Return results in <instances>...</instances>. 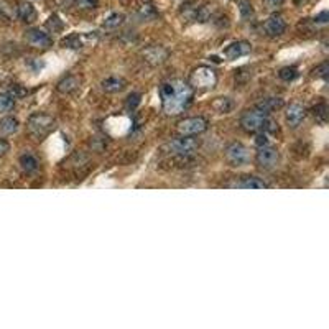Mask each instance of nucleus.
Instances as JSON below:
<instances>
[{
    "label": "nucleus",
    "instance_id": "obj_1",
    "mask_svg": "<svg viewBox=\"0 0 329 329\" xmlns=\"http://www.w3.org/2000/svg\"><path fill=\"white\" fill-rule=\"evenodd\" d=\"M160 95L161 102H163V111L166 114H179L188 107L191 97H193V91L184 81L175 79L161 84Z\"/></svg>",
    "mask_w": 329,
    "mask_h": 329
},
{
    "label": "nucleus",
    "instance_id": "obj_2",
    "mask_svg": "<svg viewBox=\"0 0 329 329\" xmlns=\"http://www.w3.org/2000/svg\"><path fill=\"white\" fill-rule=\"evenodd\" d=\"M277 122L272 121L270 117H268L267 112H263L260 109H252V111H247L241 117V127L244 132H247V134H259V132H275L278 127H277Z\"/></svg>",
    "mask_w": 329,
    "mask_h": 329
},
{
    "label": "nucleus",
    "instance_id": "obj_3",
    "mask_svg": "<svg viewBox=\"0 0 329 329\" xmlns=\"http://www.w3.org/2000/svg\"><path fill=\"white\" fill-rule=\"evenodd\" d=\"M55 125H56L55 119H53L50 114H45V112L32 114L27 122L28 132L35 137V139H45V137H48L53 130H55Z\"/></svg>",
    "mask_w": 329,
    "mask_h": 329
},
{
    "label": "nucleus",
    "instance_id": "obj_4",
    "mask_svg": "<svg viewBox=\"0 0 329 329\" xmlns=\"http://www.w3.org/2000/svg\"><path fill=\"white\" fill-rule=\"evenodd\" d=\"M197 147H199V143L194 139V135H179L168 143V150L175 155H181V157L193 155L197 150Z\"/></svg>",
    "mask_w": 329,
    "mask_h": 329
},
{
    "label": "nucleus",
    "instance_id": "obj_5",
    "mask_svg": "<svg viewBox=\"0 0 329 329\" xmlns=\"http://www.w3.org/2000/svg\"><path fill=\"white\" fill-rule=\"evenodd\" d=\"M226 158L234 166H245L250 161V152L244 143L232 142L226 148Z\"/></svg>",
    "mask_w": 329,
    "mask_h": 329
},
{
    "label": "nucleus",
    "instance_id": "obj_6",
    "mask_svg": "<svg viewBox=\"0 0 329 329\" xmlns=\"http://www.w3.org/2000/svg\"><path fill=\"white\" fill-rule=\"evenodd\" d=\"M207 121L204 117H186L176 124V129L179 135H199L202 132L207 130Z\"/></svg>",
    "mask_w": 329,
    "mask_h": 329
},
{
    "label": "nucleus",
    "instance_id": "obj_7",
    "mask_svg": "<svg viewBox=\"0 0 329 329\" xmlns=\"http://www.w3.org/2000/svg\"><path fill=\"white\" fill-rule=\"evenodd\" d=\"M189 81H191V84H193L194 87H197V89H209L217 82V76L211 68H207V66H201V68H197V69L193 71Z\"/></svg>",
    "mask_w": 329,
    "mask_h": 329
},
{
    "label": "nucleus",
    "instance_id": "obj_8",
    "mask_svg": "<svg viewBox=\"0 0 329 329\" xmlns=\"http://www.w3.org/2000/svg\"><path fill=\"white\" fill-rule=\"evenodd\" d=\"M278 158H280L278 150L275 147H270V145L259 147V150H257V155H255L257 165H259L260 168H263V170H272L273 166H277Z\"/></svg>",
    "mask_w": 329,
    "mask_h": 329
},
{
    "label": "nucleus",
    "instance_id": "obj_9",
    "mask_svg": "<svg viewBox=\"0 0 329 329\" xmlns=\"http://www.w3.org/2000/svg\"><path fill=\"white\" fill-rule=\"evenodd\" d=\"M25 40H27V43L30 46H33V48H50L53 45V40L51 37L48 35L46 32H43V30H40V28H30L25 32Z\"/></svg>",
    "mask_w": 329,
    "mask_h": 329
},
{
    "label": "nucleus",
    "instance_id": "obj_10",
    "mask_svg": "<svg viewBox=\"0 0 329 329\" xmlns=\"http://www.w3.org/2000/svg\"><path fill=\"white\" fill-rule=\"evenodd\" d=\"M285 30H286V23L282 15L273 14L263 22V32H265L267 37H272V38L280 37V35L285 33Z\"/></svg>",
    "mask_w": 329,
    "mask_h": 329
},
{
    "label": "nucleus",
    "instance_id": "obj_11",
    "mask_svg": "<svg viewBox=\"0 0 329 329\" xmlns=\"http://www.w3.org/2000/svg\"><path fill=\"white\" fill-rule=\"evenodd\" d=\"M252 51V45L249 41L241 40V41H234L224 50V56L229 59V61H234V59H239L242 56H247L249 53Z\"/></svg>",
    "mask_w": 329,
    "mask_h": 329
},
{
    "label": "nucleus",
    "instance_id": "obj_12",
    "mask_svg": "<svg viewBox=\"0 0 329 329\" xmlns=\"http://www.w3.org/2000/svg\"><path fill=\"white\" fill-rule=\"evenodd\" d=\"M168 56H170V53L163 46H148L147 50L143 51V58H145V61L153 64V66L165 63L166 59H168Z\"/></svg>",
    "mask_w": 329,
    "mask_h": 329
},
{
    "label": "nucleus",
    "instance_id": "obj_13",
    "mask_svg": "<svg viewBox=\"0 0 329 329\" xmlns=\"http://www.w3.org/2000/svg\"><path fill=\"white\" fill-rule=\"evenodd\" d=\"M304 117H306V109H304L301 104H291L285 112L286 124H288L291 129H296L298 125L304 121Z\"/></svg>",
    "mask_w": 329,
    "mask_h": 329
},
{
    "label": "nucleus",
    "instance_id": "obj_14",
    "mask_svg": "<svg viewBox=\"0 0 329 329\" xmlns=\"http://www.w3.org/2000/svg\"><path fill=\"white\" fill-rule=\"evenodd\" d=\"M79 87H81V77H79V76H74V74L64 76L63 79L56 84L58 92H61V94H64V95L76 92Z\"/></svg>",
    "mask_w": 329,
    "mask_h": 329
},
{
    "label": "nucleus",
    "instance_id": "obj_15",
    "mask_svg": "<svg viewBox=\"0 0 329 329\" xmlns=\"http://www.w3.org/2000/svg\"><path fill=\"white\" fill-rule=\"evenodd\" d=\"M234 186L242 188V189H265L268 188V184L259 176H242V178H239V181Z\"/></svg>",
    "mask_w": 329,
    "mask_h": 329
},
{
    "label": "nucleus",
    "instance_id": "obj_16",
    "mask_svg": "<svg viewBox=\"0 0 329 329\" xmlns=\"http://www.w3.org/2000/svg\"><path fill=\"white\" fill-rule=\"evenodd\" d=\"M100 86H102V89L105 92L116 94V92L124 91L125 79H124V77H119V76H109V77H105L102 82H100Z\"/></svg>",
    "mask_w": 329,
    "mask_h": 329
},
{
    "label": "nucleus",
    "instance_id": "obj_17",
    "mask_svg": "<svg viewBox=\"0 0 329 329\" xmlns=\"http://www.w3.org/2000/svg\"><path fill=\"white\" fill-rule=\"evenodd\" d=\"M17 15H19V19L25 23H32L37 20V17H38L37 9H35L30 2H22L19 5V9H17Z\"/></svg>",
    "mask_w": 329,
    "mask_h": 329
},
{
    "label": "nucleus",
    "instance_id": "obj_18",
    "mask_svg": "<svg viewBox=\"0 0 329 329\" xmlns=\"http://www.w3.org/2000/svg\"><path fill=\"white\" fill-rule=\"evenodd\" d=\"M19 163H20V168L23 170V173H27V175H30V173H35L40 166L37 157H33L32 153H23L20 157V160H19Z\"/></svg>",
    "mask_w": 329,
    "mask_h": 329
},
{
    "label": "nucleus",
    "instance_id": "obj_19",
    "mask_svg": "<svg viewBox=\"0 0 329 329\" xmlns=\"http://www.w3.org/2000/svg\"><path fill=\"white\" fill-rule=\"evenodd\" d=\"M282 107H283V100L280 97H267V99H263L262 102L257 104V109H260L267 114H270L277 109H282Z\"/></svg>",
    "mask_w": 329,
    "mask_h": 329
},
{
    "label": "nucleus",
    "instance_id": "obj_20",
    "mask_svg": "<svg viewBox=\"0 0 329 329\" xmlns=\"http://www.w3.org/2000/svg\"><path fill=\"white\" fill-rule=\"evenodd\" d=\"M20 127V122L15 117H4L0 119V134L4 135H12L15 134Z\"/></svg>",
    "mask_w": 329,
    "mask_h": 329
},
{
    "label": "nucleus",
    "instance_id": "obj_21",
    "mask_svg": "<svg viewBox=\"0 0 329 329\" xmlns=\"http://www.w3.org/2000/svg\"><path fill=\"white\" fill-rule=\"evenodd\" d=\"M212 109L219 114H227L234 109V100H232L231 97H217L212 102Z\"/></svg>",
    "mask_w": 329,
    "mask_h": 329
},
{
    "label": "nucleus",
    "instance_id": "obj_22",
    "mask_svg": "<svg viewBox=\"0 0 329 329\" xmlns=\"http://www.w3.org/2000/svg\"><path fill=\"white\" fill-rule=\"evenodd\" d=\"M61 45L64 48H71V50H81V48L84 46V43H82V35H79V33L69 35V37H66L61 41Z\"/></svg>",
    "mask_w": 329,
    "mask_h": 329
},
{
    "label": "nucleus",
    "instance_id": "obj_23",
    "mask_svg": "<svg viewBox=\"0 0 329 329\" xmlns=\"http://www.w3.org/2000/svg\"><path fill=\"white\" fill-rule=\"evenodd\" d=\"M124 22H125L124 14H117V12H116V14H111V15L105 19L104 28H107V30H116V28L121 27Z\"/></svg>",
    "mask_w": 329,
    "mask_h": 329
},
{
    "label": "nucleus",
    "instance_id": "obj_24",
    "mask_svg": "<svg viewBox=\"0 0 329 329\" xmlns=\"http://www.w3.org/2000/svg\"><path fill=\"white\" fill-rule=\"evenodd\" d=\"M15 105V97L9 92H2L0 94V114L9 112L14 109Z\"/></svg>",
    "mask_w": 329,
    "mask_h": 329
},
{
    "label": "nucleus",
    "instance_id": "obj_25",
    "mask_svg": "<svg viewBox=\"0 0 329 329\" xmlns=\"http://www.w3.org/2000/svg\"><path fill=\"white\" fill-rule=\"evenodd\" d=\"M313 116L319 124H326L327 122V105L324 102H319L313 107Z\"/></svg>",
    "mask_w": 329,
    "mask_h": 329
},
{
    "label": "nucleus",
    "instance_id": "obj_26",
    "mask_svg": "<svg viewBox=\"0 0 329 329\" xmlns=\"http://www.w3.org/2000/svg\"><path fill=\"white\" fill-rule=\"evenodd\" d=\"M280 79L285 81V82H291V81H295L296 77H298V69L295 68V66H286V68L283 69H280Z\"/></svg>",
    "mask_w": 329,
    "mask_h": 329
},
{
    "label": "nucleus",
    "instance_id": "obj_27",
    "mask_svg": "<svg viewBox=\"0 0 329 329\" xmlns=\"http://www.w3.org/2000/svg\"><path fill=\"white\" fill-rule=\"evenodd\" d=\"M46 27L50 28L53 33H56V32H61L63 27H64V23H63V20L59 19L58 15H51L50 19H48V22H46Z\"/></svg>",
    "mask_w": 329,
    "mask_h": 329
},
{
    "label": "nucleus",
    "instance_id": "obj_28",
    "mask_svg": "<svg viewBox=\"0 0 329 329\" xmlns=\"http://www.w3.org/2000/svg\"><path fill=\"white\" fill-rule=\"evenodd\" d=\"M140 102H142V94L140 92H132V94H129V97H127V109L135 111L137 107L140 105Z\"/></svg>",
    "mask_w": 329,
    "mask_h": 329
},
{
    "label": "nucleus",
    "instance_id": "obj_29",
    "mask_svg": "<svg viewBox=\"0 0 329 329\" xmlns=\"http://www.w3.org/2000/svg\"><path fill=\"white\" fill-rule=\"evenodd\" d=\"M239 10H241V15H242V19H244V20H249L250 17L254 15L252 4L247 2V0H242V2H241V7H239Z\"/></svg>",
    "mask_w": 329,
    "mask_h": 329
},
{
    "label": "nucleus",
    "instance_id": "obj_30",
    "mask_svg": "<svg viewBox=\"0 0 329 329\" xmlns=\"http://www.w3.org/2000/svg\"><path fill=\"white\" fill-rule=\"evenodd\" d=\"M74 5L81 10H92L99 5V0H74Z\"/></svg>",
    "mask_w": 329,
    "mask_h": 329
},
{
    "label": "nucleus",
    "instance_id": "obj_31",
    "mask_svg": "<svg viewBox=\"0 0 329 329\" xmlns=\"http://www.w3.org/2000/svg\"><path fill=\"white\" fill-rule=\"evenodd\" d=\"M285 4V0H263V7L267 10H278Z\"/></svg>",
    "mask_w": 329,
    "mask_h": 329
},
{
    "label": "nucleus",
    "instance_id": "obj_32",
    "mask_svg": "<svg viewBox=\"0 0 329 329\" xmlns=\"http://www.w3.org/2000/svg\"><path fill=\"white\" fill-rule=\"evenodd\" d=\"M255 145L257 147H263V145H268V135L265 132H259L255 137Z\"/></svg>",
    "mask_w": 329,
    "mask_h": 329
},
{
    "label": "nucleus",
    "instance_id": "obj_33",
    "mask_svg": "<svg viewBox=\"0 0 329 329\" xmlns=\"http://www.w3.org/2000/svg\"><path fill=\"white\" fill-rule=\"evenodd\" d=\"M314 73H316V76H319V77H322V79H326L327 73H329V64L327 63H322L321 66H318V68L314 69Z\"/></svg>",
    "mask_w": 329,
    "mask_h": 329
},
{
    "label": "nucleus",
    "instance_id": "obj_34",
    "mask_svg": "<svg viewBox=\"0 0 329 329\" xmlns=\"http://www.w3.org/2000/svg\"><path fill=\"white\" fill-rule=\"evenodd\" d=\"M9 94H12L14 97H22V95L28 94V91H27V89H23L22 86H19V84H14V87L10 89Z\"/></svg>",
    "mask_w": 329,
    "mask_h": 329
},
{
    "label": "nucleus",
    "instance_id": "obj_35",
    "mask_svg": "<svg viewBox=\"0 0 329 329\" xmlns=\"http://www.w3.org/2000/svg\"><path fill=\"white\" fill-rule=\"evenodd\" d=\"M329 20V12L327 10H322L321 14H318L314 17V22L316 23H326Z\"/></svg>",
    "mask_w": 329,
    "mask_h": 329
},
{
    "label": "nucleus",
    "instance_id": "obj_36",
    "mask_svg": "<svg viewBox=\"0 0 329 329\" xmlns=\"http://www.w3.org/2000/svg\"><path fill=\"white\" fill-rule=\"evenodd\" d=\"M9 150H10V143L5 140V139H0V157L7 155Z\"/></svg>",
    "mask_w": 329,
    "mask_h": 329
}]
</instances>
